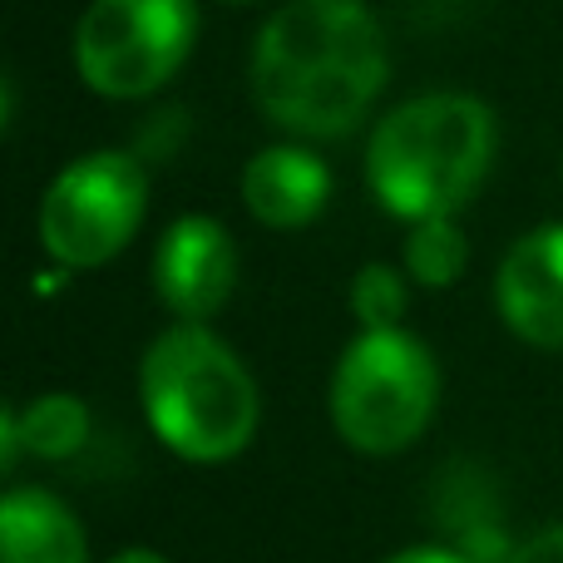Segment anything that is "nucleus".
<instances>
[{"instance_id": "f8f14e48", "label": "nucleus", "mask_w": 563, "mask_h": 563, "mask_svg": "<svg viewBox=\"0 0 563 563\" xmlns=\"http://www.w3.org/2000/svg\"><path fill=\"white\" fill-rule=\"evenodd\" d=\"M470 267V238L460 228V218H430V223H416L406 238V273L410 282L430 291H445L465 277Z\"/></svg>"}, {"instance_id": "7ed1b4c3", "label": "nucleus", "mask_w": 563, "mask_h": 563, "mask_svg": "<svg viewBox=\"0 0 563 563\" xmlns=\"http://www.w3.org/2000/svg\"><path fill=\"white\" fill-rule=\"evenodd\" d=\"M139 406L164 450L188 465H228L257 435L263 400L247 361L208 321H174L144 346Z\"/></svg>"}, {"instance_id": "39448f33", "label": "nucleus", "mask_w": 563, "mask_h": 563, "mask_svg": "<svg viewBox=\"0 0 563 563\" xmlns=\"http://www.w3.org/2000/svg\"><path fill=\"white\" fill-rule=\"evenodd\" d=\"M194 0H89L75 25V69L99 99H148L188 65Z\"/></svg>"}, {"instance_id": "423d86ee", "label": "nucleus", "mask_w": 563, "mask_h": 563, "mask_svg": "<svg viewBox=\"0 0 563 563\" xmlns=\"http://www.w3.org/2000/svg\"><path fill=\"white\" fill-rule=\"evenodd\" d=\"M148 213V174L124 148H95L55 174L40 203V247L69 273L114 263Z\"/></svg>"}, {"instance_id": "f257e3e1", "label": "nucleus", "mask_w": 563, "mask_h": 563, "mask_svg": "<svg viewBox=\"0 0 563 563\" xmlns=\"http://www.w3.org/2000/svg\"><path fill=\"white\" fill-rule=\"evenodd\" d=\"M253 99L297 144L346 139L390 79V45L366 0H287L247 59Z\"/></svg>"}, {"instance_id": "ddd939ff", "label": "nucleus", "mask_w": 563, "mask_h": 563, "mask_svg": "<svg viewBox=\"0 0 563 563\" xmlns=\"http://www.w3.org/2000/svg\"><path fill=\"white\" fill-rule=\"evenodd\" d=\"M406 307H410V282L390 263H366L356 277H351V311H356L361 331L400 327Z\"/></svg>"}, {"instance_id": "6e6552de", "label": "nucleus", "mask_w": 563, "mask_h": 563, "mask_svg": "<svg viewBox=\"0 0 563 563\" xmlns=\"http://www.w3.org/2000/svg\"><path fill=\"white\" fill-rule=\"evenodd\" d=\"M499 321L519 341L563 351V223H539L499 257Z\"/></svg>"}, {"instance_id": "9d476101", "label": "nucleus", "mask_w": 563, "mask_h": 563, "mask_svg": "<svg viewBox=\"0 0 563 563\" xmlns=\"http://www.w3.org/2000/svg\"><path fill=\"white\" fill-rule=\"evenodd\" d=\"M0 563H89V539L59 495L15 485L0 499Z\"/></svg>"}, {"instance_id": "20e7f679", "label": "nucleus", "mask_w": 563, "mask_h": 563, "mask_svg": "<svg viewBox=\"0 0 563 563\" xmlns=\"http://www.w3.org/2000/svg\"><path fill=\"white\" fill-rule=\"evenodd\" d=\"M440 361L406 327L361 331L331 371V426L361 455H400L430 430Z\"/></svg>"}, {"instance_id": "f3484780", "label": "nucleus", "mask_w": 563, "mask_h": 563, "mask_svg": "<svg viewBox=\"0 0 563 563\" xmlns=\"http://www.w3.org/2000/svg\"><path fill=\"white\" fill-rule=\"evenodd\" d=\"M233 5H257V0H233Z\"/></svg>"}, {"instance_id": "9b49d317", "label": "nucleus", "mask_w": 563, "mask_h": 563, "mask_svg": "<svg viewBox=\"0 0 563 563\" xmlns=\"http://www.w3.org/2000/svg\"><path fill=\"white\" fill-rule=\"evenodd\" d=\"M89 440V406L69 390L35 396L25 410L5 406L0 416V465L15 470L20 455L30 460H69Z\"/></svg>"}, {"instance_id": "dca6fc26", "label": "nucleus", "mask_w": 563, "mask_h": 563, "mask_svg": "<svg viewBox=\"0 0 563 563\" xmlns=\"http://www.w3.org/2000/svg\"><path fill=\"white\" fill-rule=\"evenodd\" d=\"M109 563H168L164 554H158V549H144V544H134V549H119L114 559Z\"/></svg>"}, {"instance_id": "f03ea898", "label": "nucleus", "mask_w": 563, "mask_h": 563, "mask_svg": "<svg viewBox=\"0 0 563 563\" xmlns=\"http://www.w3.org/2000/svg\"><path fill=\"white\" fill-rule=\"evenodd\" d=\"M499 154L495 109L475 95L435 89L396 104L366 139V184L400 223L460 218Z\"/></svg>"}, {"instance_id": "4468645a", "label": "nucleus", "mask_w": 563, "mask_h": 563, "mask_svg": "<svg viewBox=\"0 0 563 563\" xmlns=\"http://www.w3.org/2000/svg\"><path fill=\"white\" fill-rule=\"evenodd\" d=\"M499 563H563V525H549L539 534H529L525 544H515Z\"/></svg>"}, {"instance_id": "0eeeda50", "label": "nucleus", "mask_w": 563, "mask_h": 563, "mask_svg": "<svg viewBox=\"0 0 563 563\" xmlns=\"http://www.w3.org/2000/svg\"><path fill=\"white\" fill-rule=\"evenodd\" d=\"M238 287V243L218 218L184 213L154 247V297L178 321H213Z\"/></svg>"}, {"instance_id": "1a4fd4ad", "label": "nucleus", "mask_w": 563, "mask_h": 563, "mask_svg": "<svg viewBox=\"0 0 563 563\" xmlns=\"http://www.w3.org/2000/svg\"><path fill=\"white\" fill-rule=\"evenodd\" d=\"M331 203V168L307 144H267L243 168V208L263 228L297 233Z\"/></svg>"}, {"instance_id": "2eb2a0df", "label": "nucleus", "mask_w": 563, "mask_h": 563, "mask_svg": "<svg viewBox=\"0 0 563 563\" xmlns=\"http://www.w3.org/2000/svg\"><path fill=\"white\" fill-rule=\"evenodd\" d=\"M380 563H479V559H470L465 549H450V544H416V549H400V554H390Z\"/></svg>"}]
</instances>
